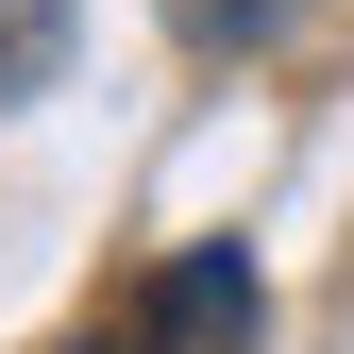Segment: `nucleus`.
I'll use <instances>...</instances> for the list:
<instances>
[{"instance_id": "obj_3", "label": "nucleus", "mask_w": 354, "mask_h": 354, "mask_svg": "<svg viewBox=\"0 0 354 354\" xmlns=\"http://www.w3.org/2000/svg\"><path fill=\"white\" fill-rule=\"evenodd\" d=\"M287 17H304V0H169V34H186L203 68H236V51H270Z\"/></svg>"}, {"instance_id": "obj_2", "label": "nucleus", "mask_w": 354, "mask_h": 354, "mask_svg": "<svg viewBox=\"0 0 354 354\" xmlns=\"http://www.w3.org/2000/svg\"><path fill=\"white\" fill-rule=\"evenodd\" d=\"M84 51V0H0V102H51Z\"/></svg>"}, {"instance_id": "obj_1", "label": "nucleus", "mask_w": 354, "mask_h": 354, "mask_svg": "<svg viewBox=\"0 0 354 354\" xmlns=\"http://www.w3.org/2000/svg\"><path fill=\"white\" fill-rule=\"evenodd\" d=\"M136 304L169 321V354H253V337H270V287H253V253H236V236L169 253V270H152Z\"/></svg>"}]
</instances>
